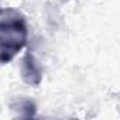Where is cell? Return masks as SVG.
<instances>
[{"instance_id":"6da1fadb","label":"cell","mask_w":120,"mask_h":120,"mask_svg":"<svg viewBox=\"0 0 120 120\" xmlns=\"http://www.w3.org/2000/svg\"><path fill=\"white\" fill-rule=\"evenodd\" d=\"M28 30L24 17L11 14L0 20V64H7L24 48Z\"/></svg>"},{"instance_id":"7a4b0ae2","label":"cell","mask_w":120,"mask_h":120,"mask_svg":"<svg viewBox=\"0 0 120 120\" xmlns=\"http://www.w3.org/2000/svg\"><path fill=\"white\" fill-rule=\"evenodd\" d=\"M23 78L27 83L37 86L41 81V69L31 54H27L23 61Z\"/></svg>"}]
</instances>
